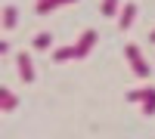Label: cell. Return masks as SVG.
<instances>
[{
  "mask_svg": "<svg viewBox=\"0 0 155 139\" xmlns=\"http://www.w3.org/2000/svg\"><path fill=\"white\" fill-rule=\"evenodd\" d=\"M124 56H127V62H130V68L137 71V77L146 81V77H149V65H146L143 53H140V46H137V43H127V46H124Z\"/></svg>",
  "mask_w": 155,
  "mask_h": 139,
  "instance_id": "obj_1",
  "label": "cell"
},
{
  "mask_svg": "<svg viewBox=\"0 0 155 139\" xmlns=\"http://www.w3.org/2000/svg\"><path fill=\"white\" fill-rule=\"evenodd\" d=\"M93 43H96V31H84L81 37H78V43H74V49H78V59H87V53L93 49Z\"/></svg>",
  "mask_w": 155,
  "mask_h": 139,
  "instance_id": "obj_2",
  "label": "cell"
},
{
  "mask_svg": "<svg viewBox=\"0 0 155 139\" xmlns=\"http://www.w3.org/2000/svg\"><path fill=\"white\" fill-rule=\"evenodd\" d=\"M16 65H19V74H22V81H25V84H31V81H34L31 56H28V53H19V56H16Z\"/></svg>",
  "mask_w": 155,
  "mask_h": 139,
  "instance_id": "obj_3",
  "label": "cell"
},
{
  "mask_svg": "<svg viewBox=\"0 0 155 139\" xmlns=\"http://www.w3.org/2000/svg\"><path fill=\"white\" fill-rule=\"evenodd\" d=\"M134 19H137V3L121 6V12H118V28H121V31H127V28L134 25Z\"/></svg>",
  "mask_w": 155,
  "mask_h": 139,
  "instance_id": "obj_4",
  "label": "cell"
},
{
  "mask_svg": "<svg viewBox=\"0 0 155 139\" xmlns=\"http://www.w3.org/2000/svg\"><path fill=\"white\" fill-rule=\"evenodd\" d=\"M62 3H74V0H34V12L37 16H47V12H53Z\"/></svg>",
  "mask_w": 155,
  "mask_h": 139,
  "instance_id": "obj_5",
  "label": "cell"
},
{
  "mask_svg": "<svg viewBox=\"0 0 155 139\" xmlns=\"http://www.w3.org/2000/svg\"><path fill=\"white\" fill-rule=\"evenodd\" d=\"M68 59H78V49H74V46H59V49H53V62H68Z\"/></svg>",
  "mask_w": 155,
  "mask_h": 139,
  "instance_id": "obj_6",
  "label": "cell"
},
{
  "mask_svg": "<svg viewBox=\"0 0 155 139\" xmlns=\"http://www.w3.org/2000/svg\"><path fill=\"white\" fill-rule=\"evenodd\" d=\"M16 22H19V12H16V6H3V31H9Z\"/></svg>",
  "mask_w": 155,
  "mask_h": 139,
  "instance_id": "obj_7",
  "label": "cell"
},
{
  "mask_svg": "<svg viewBox=\"0 0 155 139\" xmlns=\"http://www.w3.org/2000/svg\"><path fill=\"white\" fill-rule=\"evenodd\" d=\"M143 115H155V87H146V99H143Z\"/></svg>",
  "mask_w": 155,
  "mask_h": 139,
  "instance_id": "obj_8",
  "label": "cell"
},
{
  "mask_svg": "<svg viewBox=\"0 0 155 139\" xmlns=\"http://www.w3.org/2000/svg\"><path fill=\"white\" fill-rule=\"evenodd\" d=\"M0 102H3V111H12V108L19 105V99L12 96L9 90H0Z\"/></svg>",
  "mask_w": 155,
  "mask_h": 139,
  "instance_id": "obj_9",
  "label": "cell"
},
{
  "mask_svg": "<svg viewBox=\"0 0 155 139\" xmlns=\"http://www.w3.org/2000/svg\"><path fill=\"white\" fill-rule=\"evenodd\" d=\"M99 12H102V19H112L115 12H118V0H102V6H99Z\"/></svg>",
  "mask_w": 155,
  "mask_h": 139,
  "instance_id": "obj_10",
  "label": "cell"
},
{
  "mask_svg": "<svg viewBox=\"0 0 155 139\" xmlns=\"http://www.w3.org/2000/svg\"><path fill=\"white\" fill-rule=\"evenodd\" d=\"M50 43H53V34H37L34 37V49H47Z\"/></svg>",
  "mask_w": 155,
  "mask_h": 139,
  "instance_id": "obj_11",
  "label": "cell"
},
{
  "mask_svg": "<svg viewBox=\"0 0 155 139\" xmlns=\"http://www.w3.org/2000/svg\"><path fill=\"white\" fill-rule=\"evenodd\" d=\"M127 99H130V102H143V99H146V87H143V90H130Z\"/></svg>",
  "mask_w": 155,
  "mask_h": 139,
  "instance_id": "obj_12",
  "label": "cell"
},
{
  "mask_svg": "<svg viewBox=\"0 0 155 139\" xmlns=\"http://www.w3.org/2000/svg\"><path fill=\"white\" fill-rule=\"evenodd\" d=\"M149 40H152V43H155V31H152V34H149Z\"/></svg>",
  "mask_w": 155,
  "mask_h": 139,
  "instance_id": "obj_13",
  "label": "cell"
}]
</instances>
